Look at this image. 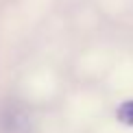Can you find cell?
Segmentation results:
<instances>
[{
  "label": "cell",
  "mask_w": 133,
  "mask_h": 133,
  "mask_svg": "<svg viewBox=\"0 0 133 133\" xmlns=\"http://www.w3.org/2000/svg\"><path fill=\"white\" fill-rule=\"evenodd\" d=\"M118 120L122 124H129V127H133V101H127V103H122L118 107Z\"/></svg>",
  "instance_id": "obj_1"
}]
</instances>
